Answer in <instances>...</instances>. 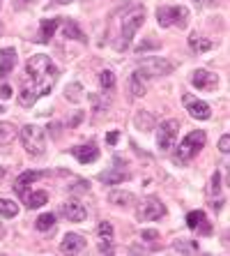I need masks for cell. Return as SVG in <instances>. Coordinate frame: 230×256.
I'll return each instance as SVG.
<instances>
[{
	"mask_svg": "<svg viewBox=\"0 0 230 256\" xmlns=\"http://www.w3.org/2000/svg\"><path fill=\"white\" fill-rule=\"evenodd\" d=\"M58 81V67L53 60L44 54L30 56L25 62V72L21 76V88H18V104L21 106H35L37 100L51 92V88Z\"/></svg>",
	"mask_w": 230,
	"mask_h": 256,
	"instance_id": "1",
	"label": "cell"
},
{
	"mask_svg": "<svg viewBox=\"0 0 230 256\" xmlns=\"http://www.w3.org/2000/svg\"><path fill=\"white\" fill-rule=\"evenodd\" d=\"M205 141H207V136H205V132L203 130H196V132H191V134H187V136L180 141V146H177L173 160H175L177 164H187V162H191L203 148H205Z\"/></svg>",
	"mask_w": 230,
	"mask_h": 256,
	"instance_id": "2",
	"label": "cell"
},
{
	"mask_svg": "<svg viewBox=\"0 0 230 256\" xmlns=\"http://www.w3.org/2000/svg\"><path fill=\"white\" fill-rule=\"evenodd\" d=\"M21 141L28 155L32 157H41L46 152V134L39 125H25L21 130Z\"/></svg>",
	"mask_w": 230,
	"mask_h": 256,
	"instance_id": "3",
	"label": "cell"
},
{
	"mask_svg": "<svg viewBox=\"0 0 230 256\" xmlns=\"http://www.w3.org/2000/svg\"><path fill=\"white\" fill-rule=\"evenodd\" d=\"M157 24L161 28H171V26L187 28L189 26V10L182 5H164L157 10Z\"/></svg>",
	"mask_w": 230,
	"mask_h": 256,
	"instance_id": "4",
	"label": "cell"
},
{
	"mask_svg": "<svg viewBox=\"0 0 230 256\" xmlns=\"http://www.w3.org/2000/svg\"><path fill=\"white\" fill-rule=\"evenodd\" d=\"M143 21H145V10H143V7H134V10H129V12L124 14V18H122V40H120V44H118L120 51L131 44V40H134V35L143 26Z\"/></svg>",
	"mask_w": 230,
	"mask_h": 256,
	"instance_id": "5",
	"label": "cell"
},
{
	"mask_svg": "<svg viewBox=\"0 0 230 256\" xmlns=\"http://www.w3.org/2000/svg\"><path fill=\"white\" fill-rule=\"evenodd\" d=\"M166 214V206L159 201L157 196H150L145 198V201L138 206V210H136V217L141 222H154V220H161Z\"/></svg>",
	"mask_w": 230,
	"mask_h": 256,
	"instance_id": "6",
	"label": "cell"
},
{
	"mask_svg": "<svg viewBox=\"0 0 230 256\" xmlns=\"http://www.w3.org/2000/svg\"><path fill=\"white\" fill-rule=\"evenodd\" d=\"M177 130H180V122H177V120H166V122L159 125V130H157V146H159L161 152H168V150L175 146Z\"/></svg>",
	"mask_w": 230,
	"mask_h": 256,
	"instance_id": "7",
	"label": "cell"
},
{
	"mask_svg": "<svg viewBox=\"0 0 230 256\" xmlns=\"http://www.w3.org/2000/svg\"><path fill=\"white\" fill-rule=\"evenodd\" d=\"M175 70V62H171V60L166 58H159V56H154V58H145L143 60V76L150 78V76H164V74H171V72Z\"/></svg>",
	"mask_w": 230,
	"mask_h": 256,
	"instance_id": "8",
	"label": "cell"
},
{
	"mask_svg": "<svg viewBox=\"0 0 230 256\" xmlns=\"http://www.w3.org/2000/svg\"><path fill=\"white\" fill-rule=\"evenodd\" d=\"M182 102H184V108L189 111V116L194 120H210L212 118V108H210L207 102L198 100V97H194V95H184Z\"/></svg>",
	"mask_w": 230,
	"mask_h": 256,
	"instance_id": "9",
	"label": "cell"
},
{
	"mask_svg": "<svg viewBox=\"0 0 230 256\" xmlns=\"http://www.w3.org/2000/svg\"><path fill=\"white\" fill-rule=\"evenodd\" d=\"M191 86L198 90H205V92H212L219 86V76L212 74L210 70H196L194 74H191Z\"/></svg>",
	"mask_w": 230,
	"mask_h": 256,
	"instance_id": "10",
	"label": "cell"
},
{
	"mask_svg": "<svg viewBox=\"0 0 230 256\" xmlns=\"http://www.w3.org/2000/svg\"><path fill=\"white\" fill-rule=\"evenodd\" d=\"M60 214L69 222H83L85 217H88V210H85V206H83L81 201L71 198V201H65L62 206H60Z\"/></svg>",
	"mask_w": 230,
	"mask_h": 256,
	"instance_id": "11",
	"label": "cell"
},
{
	"mask_svg": "<svg viewBox=\"0 0 230 256\" xmlns=\"http://www.w3.org/2000/svg\"><path fill=\"white\" fill-rule=\"evenodd\" d=\"M127 178H129V173L124 171L122 160H120V157H115V166H113L111 171L99 173V180L101 182H106V185H120V182H124Z\"/></svg>",
	"mask_w": 230,
	"mask_h": 256,
	"instance_id": "12",
	"label": "cell"
},
{
	"mask_svg": "<svg viewBox=\"0 0 230 256\" xmlns=\"http://www.w3.org/2000/svg\"><path fill=\"white\" fill-rule=\"evenodd\" d=\"M71 155L76 157L81 164H92V162L99 160V148H97L95 143H85V146L71 148Z\"/></svg>",
	"mask_w": 230,
	"mask_h": 256,
	"instance_id": "13",
	"label": "cell"
},
{
	"mask_svg": "<svg viewBox=\"0 0 230 256\" xmlns=\"http://www.w3.org/2000/svg\"><path fill=\"white\" fill-rule=\"evenodd\" d=\"M97 236H99V252L101 254H113V226L111 222H101L99 228H97Z\"/></svg>",
	"mask_w": 230,
	"mask_h": 256,
	"instance_id": "14",
	"label": "cell"
},
{
	"mask_svg": "<svg viewBox=\"0 0 230 256\" xmlns=\"http://www.w3.org/2000/svg\"><path fill=\"white\" fill-rule=\"evenodd\" d=\"M85 250V238L78 236V233H67L62 242H60V252L62 254H76V252Z\"/></svg>",
	"mask_w": 230,
	"mask_h": 256,
	"instance_id": "15",
	"label": "cell"
},
{
	"mask_svg": "<svg viewBox=\"0 0 230 256\" xmlns=\"http://www.w3.org/2000/svg\"><path fill=\"white\" fill-rule=\"evenodd\" d=\"M187 226L191 228V231H201V233H212V226L207 224V214L203 212V210H194V212L187 214Z\"/></svg>",
	"mask_w": 230,
	"mask_h": 256,
	"instance_id": "16",
	"label": "cell"
},
{
	"mask_svg": "<svg viewBox=\"0 0 230 256\" xmlns=\"http://www.w3.org/2000/svg\"><path fill=\"white\" fill-rule=\"evenodd\" d=\"M16 51H14L12 46L7 48H0V78H5L9 72L14 70V65H16Z\"/></svg>",
	"mask_w": 230,
	"mask_h": 256,
	"instance_id": "17",
	"label": "cell"
},
{
	"mask_svg": "<svg viewBox=\"0 0 230 256\" xmlns=\"http://www.w3.org/2000/svg\"><path fill=\"white\" fill-rule=\"evenodd\" d=\"M44 176H46L44 171H25V173H21V176L16 178V182H14V192H16V194H23L32 182H37V180L44 178Z\"/></svg>",
	"mask_w": 230,
	"mask_h": 256,
	"instance_id": "18",
	"label": "cell"
},
{
	"mask_svg": "<svg viewBox=\"0 0 230 256\" xmlns=\"http://www.w3.org/2000/svg\"><path fill=\"white\" fill-rule=\"evenodd\" d=\"M58 26H60V18H44V21H41L39 32H37V42H39V44H46L48 40L53 37L55 30H58Z\"/></svg>",
	"mask_w": 230,
	"mask_h": 256,
	"instance_id": "19",
	"label": "cell"
},
{
	"mask_svg": "<svg viewBox=\"0 0 230 256\" xmlns=\"http://www.w3.org/2000/svg\"><path fill=\"white\" fill-rule=\"evenodd\" d=\"M23 201H25V208H41V206H44V203L48 201V194L44 190H39V192H25L23 194Z\"/></svg>",
	"mask_w": 230,
	"mask_h": 256,
	"instance_id": "20",
	"label": "cell"
},
{
	"mask_svg": "<svg viewBox=\"0 0 230 256\" xmlns=\"http://www.w3.org/2000/svg\"><path fill=\"white\" fill-rule=\"evenodd\" d=\"M189 46L194 48L196 54H207V51H210L214 44H212V40H207V37H203V35H198V32H194V35L189 37Z\"/></svg>",
	"mask_w": 230,
	"mask_h": 256,
	"instance_id": "21",
	"label": "cell"
},
{
	"mask_svg": "<svg viewBox=\"0 0 230 256\" xmlns=\"http://www.w3.org/2000/svg\"><path fill=\"white\" fill-rule=\"evenodd\" d=\"M145 90H148L145 76H143L141 70H136L134 74H131V95H134V97H143V95H145Z\"/></svg>",
	"mask_w": 230,
	"mask_h": 256,
	"instance_id": "22",
	"label": "cell"
},
{
	"mask_svg": "<svg viewBox=\"0 0 230 256\" xmlns=\"http://www.w3.org/2000/svg\"><path fill=\"white\" fill-rule=\"evenodd\" d=\"M14 138H16V127L12 122H0V148L14 143Z\"/></svg>",
	"mask_w": 230,
	"mask_h": 256,
	"instance_id": "23",
	"label": "cell"
},
{
	"mask_svg": "<svg viewBox=\"0 0 230 256\" xmlns=\"http://www.w3.org/2000/svg\"><path fill=\"white\" fill-rule=\"evenodd\" d=\"M134 122H136V127H138L141 132H150V130L154 127V118L148 114V111H143V114H136Z\"/></svg>",
	"mask_w": 230,
	"mask_h": 256,
	"instance_id": "24",
	"label": "cell"
},
{
	"mask_svg": "<svg viewBox=\"0 0 230 256\" xmlns=\"http://www.w3.org/2000/svg\"><path fill=\"white\" fill-rule=\"evenodd\" d=\"M173 252H177V254H198V244L194 240H180V242L173 244Z\"/></svg>",
	"mask_w": 230,
	"mask_h": 256,
	"instance_id": "25",
	"label": "cell"
},
{
	"mask_svg": "<svg viewBox=\"0 0 230 256\" xmlns=\"http://www.w3.org/2000/svg\"><path fill=\"white\" fill-rule=\"evenodd\" d=\"M0 214H2V217H7V220H9V217H16V214H18V206L12 201V198H0Z\"/></svg>",
	"mask_w": 230,
	"mask_h": 256,
	"instance_id": "26",
	"label": "cell"
},
{
	"mask_svg": "<svg viewBox=\"0 0 230 256\" xmlns=\"http://www.w3.org/2000/svg\"><path fill=\"white\" fill-rule=\"evenodd\" d=\"M108 201L115 203V206H129L134 201V194L131 192H111L108 194Z\"/></svg>",
	"mask_w": 230,
	"mask_h": 256,
	"instance_id": "27",
	"label": "cell"
},
{
	"mask_svg": "<svg viewBox=\"0 0 230 256\" xmlns=\"http://www.w3.org/2000/svg\"><path fill=\"white\" fill-rule=\"evenodd\" d=\"M39 231H51L55 226V214L53 212H44L37 217V224H35Z\"/></svg>",
	"mask_w": 230,
	"mask_h": 256,
	"instance_id": "28",
	"label": "cell"
},
{
	"mask_svg": "<svg viewBox=\"0 0 230 256\" xmlns=\"http://www.w3.org/2000/svg\"><path fill=\"white\" fill-rule=\"evenodd\" d=\"M65 37H67V40H78V42H85L83 30L78 28L74 21H67V24H65Z\"/></svg>",
	"mask_w": 230,
	"mask_h": 256,
	"instance_id": "29",
	"label": "cell"
},
{
	"mask_svg": "<svg viewBox=\"0 0 230 256\" xmlns=\"http://www.w3.org/2000/svg\"><path fill=\"white\" fill-rule=\"evenodd\" d=\"M99 86L104 90H113V88H115V74H113L111 70H104L99 74Z\"/></svg>",
	"mask_w": 230,
	"mask_h": 256,
	"instance_id": "30",
	"label": "cell"
},
{
	"mask_svg": "<svg viewBox=\"0 0 230 256\" xmlns=\"http://www.w3.org/2000/svg\"><path fill=\"white\" fill-rule=\"evenodd\" d=\"M65 97L69 102H81V86L78 84H71L65 88Z\"/></svg>",
	"mask_w": 230,
	"mask_h": 256,
	"instance_id": "31",
	"label": "cell"
},
{
	"mask_svg": "<svg viewBox=\"0 0 230 256\" xmlns=\"http://www.w3.org/2000/svg\"><path fill=\"white\" fill-rule=\"evenodd\" d=\"M219 150H221L224 155H228V150H230V138L228 136H221V138H219Z\"/></svg>",
	"mask_w": 230,
	"mask_h": 256,
	"instance_id": "32",
	"label": "cell"
},
{
	"mask_svg": "<svg viewBox=\"0 0 230 256\" xmlns=\"http://www.w3.org/2000/svg\"><path fill=\"white\" fill-rule=\"evenodd\" d=\"M219 182H221V178H219V171H217V173H214V178H212V187H210V194H214V192L219 194V190H221V185H219Z\"/></svg>",
	"mask_w": 230,
	"mask_h": 256,
	"instance_id": "33",
	"label": "cell"
},
{
	"mask_svg": "<svg viewBox=\"0 0 230 256\" xmlns=\"http://www.w3.org/2000/svg\"><path fill=\"white\" fill-rule=\"evenodd\" d=\"M148 48H157V42H145L141 46H136V54H145Z\"/></svg>",
	"mask_w": 230,
	"mask_h": 256,
	"instance_id": "34",
	"label": "cell"
},
{
	"mask_svg": "<svg viewBox=\"0 0 230 256\" xmlns=\"http://www.w3.org/2000/svg\"><path fill=\"white\" fill-rule=\"evenodd\" d=\"M0 97H2V100H9V97H12V88H9V86H2V88H0Z\"/></svg>",
	"mask_w": 230,
	"mask_h": 256,
	"instance_id": "35",
	"label": "cell"
},
{
	"mask_svg": "<svg viewBox=\"0 0 230 256\" xmlns=\"http://www.w3.org/2000/svg\"><path fill=\"white\" fill-rule=\"evenodd\" d=\"M219 0H196V5H207V7H214Z\"/></svg>",
	"mask_w": 230,
	"mask_h": 256,
	"instance_id": "36",
	"label": "cell"
},
{
	"mask_svg": "<svg viewBox=\"0 0 230 256\" xmlns=\"http://www.w3.org/2000/svg\"><path fill=\"white\" fill-rule=\"evenodd\" d=\"M143 238H148V240H157L159 236H157V231H143Z\"/></svg>",
	"mask_w": 230,
	"mask_h": 256,
	"instance_id": "37",
	"label": "cell"
},
{
	"mask_svg": "<svg viewBox=\"0 0 230 256\" xmlns=\"http://www.w3.org/2000/svg\"><path fill=\"white\" fill-rule=\"evenodd\" d=\"M106 141H108V143H111V146H113V143L118 141V132H111V134H108V136H106Z\"/></svg>",
	"mask_w": 230,
	"mask_h": 256,
	"instance_id": "38",
	"label": "cell"
},
{
	"mask_svg": "<svg viewBox=\"0 0 230 256\" xmlns=\"http://www.w3.org/2000/svg\"><path fill=\"white\" fill-rule=\"evenodd\" d=\"M37 0H16V5L18 7H25V5H35Z\"/></svg>",
	"mask_w": 230,
	"mask_h": 256,
	"instance_id": "39",
	"label": "cell"
},
{
	"mask_svg": "<svg viewBox=\"0 0 230 256\" xmlns=\"http://www.w3.org/2000/svg\"><path fill=\"white\" fill-rule=\"evenodd\" d=\"M58 5H69V2H74V0H55Z\"/></svg>",
	"mask_w": 230,
	"mask_h": 256,
	"instance_id": "40",
	"label": "cell"
},
{
	"mask_svg": "<svg viewBox=\"0 0 230 256\" xmlns=\"http://www.w3.org/2000/svg\"><path fill=\"white\" fill-rule=\"evenodd\" d=\"M2 176H5V168H2V166H0V178H2Z\"/></svg>",
	"mask_w": 230,
	"mask_h": 256,
	"instance_id": "41",
	"label": "cell"
},
{
	"mask_svg": "<svg viewBox=\"0 0 230 256\" xmlns=\"http://www.w3.org/2000/svg\"><path fill=\"white\" fill-rule=\"evenodd\" d=\"M2 236H5V228H2V226H0V238H2Z\"/></svg>",
	"mask_w": 230,
	"mask_h": 256,
	"instance_id": "42",
	"label": "cell"
},
{
	"mask_svg": "<svg viewBox=\"0 0 230 256\" xmlns=\"http://www.w3.org/2000/svg\"><path fill=\"white\" fill-rule=\"evenodd\" d=\"M2 111H5V108H2V104H0V114H2Z\"/></svg>",
	"mask_w": 230,
	"mask_h": 256,
	"instance_id": "43",
	"label": "cell"
}]
</instances>
